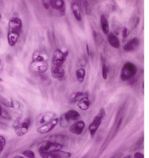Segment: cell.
<instances>
[{
  "mask_svg": "<svg viewBox=\"0 0 149 158\" xmlns=\"http://www.w3.org/2000/svg\"><path fill=\"white\" fill-rule=\"evenodd\" d=\"M22 27V22L20 19L17 17H13L9 19L7 39L10 46H14L16 44L20 37Z\"/></svg>",
  "mask_w": 149,
  "mask_h": 158,
  "instance_id": "obj_1",
  "label": "cell"
},
{
  "mask_svg": "<svg viewBox=\"0 0 149 158\" xmlns=\"http://www.w3.org/2000/svg\"><path fill=\"white\" fill-rule=\"evenodd\" d=\"M106 115V112L104 108H101L98 114L93 118V121L89 126L88 129L91 137L95 136Z\"/></svg>",
  "mask_w": 149,
  "mask_h": 158,
  "instance_id": "obj_2",
  "label": "cell"
},
{
  "mask_svg": "<svg viewBox=\"0 0 149 158\" xmlns=\"http://www.w3.org/2000/svg\"><path fill=\"white\" fill-rule=\"evenodd\" d=\"M137 68L134 63L127 62L123 65L121 69L120 78L123 81H127L131 79L136 75Z\"/></svg>",
  "mask_w": 149,
  "mask_h": 158,
  "instance_id": "obj_3",
  "label": "cell"
},
{
  "mask_svg": "<svg viewBox=\"0 0 149 158\" xmlns=\"http://www.w3.org/2000/svg\"><path fill=\"white\" fill-rule=\"evenodd\" d=\"M80 117V114L75 110H68L61 116L60 124L62 127H64V124H66L70 121L78 120Z\"/></svg>",
  "mask_w": 149,
  "mask_h": 158,
  "instance_id": "obj_4",
  "label": "cell"
},
{
  "mask_svg": "<svg viewBox=\"0 0 149 158\" xmlns=\"http://www.w3.org/2000/svg\"><path fill=\"white\" fill-rule=\"evenodd\" d=\"M62 148V144L51 141H46L43 143L39 148V151L42 152H54Z\"/></svg>",
  "mask_w": 149,
  "mask_h": 158,
  "instance_id": "obj_5",
  "label": "cell"
},
{
  "mask_svg": "<svg viewBox=\"0 0 149 158\" xmlns=\"http://www.w3.org/2000/svg\"><path fill=\"white\" fill-rule=\"evenodd\" d=\"M59 122L58 118H55L50 121L43 124L37 129V132L40 134H45L52 131L56 127Z\"/></svg>",
  "mask_w": 149,
  "mask_h": 158,
  "instance_id": "obj_6",
  "label": "cell"
},
{
  "mask_svg": "<svg viewBox=\"0 0 149 158\" xmlns=\"http://www.w3.org/2000/svg\"><path fill=\"white\" fill-rule=\"evenodd\" d=\"M48 64L46 62L32 61L30 64V69L33 72L44 73L48 69Z\"/></svg>",
  "mask_w": 149,
  "mask_h": 158,
  "instance_id": "obj_7",
  "label": "cell"
},
{
  "mask_svg": "<svg viewBox=\"0 0 149 158\" xmlns=\"http://www.w3.org/2000/svg\"><path fill=\"white\" fill-rule=\"evenodd\" d=\"M67 56L66 53H64L61 49H57L54 53L52 63L54 66H62L66 60Z\"/></svg>",
  "mask_w": 149,
  "mask_h": 158,
  "instance_id": "obj_8",
  "label": "cell"
},
{
  "mask_svg": "<svg viewBox=\"0 0 149 158\" xmlns=\"http://www.w3.org/2000/svg\"><path fill=\"white\" fill-rule=\"evenodd\" d=\"M30 126V120L26 119L17 127L15 129V133L17 136L19 137L24 136L28 132Z\"/></svg>",
  "mask_w": 149,
  "mask_h": 158,
  "instance_id": "obj_9",
  "label": "cell"
},
{
  "mask_svg": "<svg viewBox=\"0 0 149 158\" xmlns=\"http://www.w3.org/2000/svg\"><path fill=\"white\" fill-rule=\"evenodd\" d=\"M56 116L57 114L55 112L51 111L45 112L38 116L36 120V123L38 124L46 123L54 119Z\"/></svg>",
  "mask_w": 149,
  "mask_h": 158,
  "instance_id": "obj_10",
  "label": "cell"
},
{
  "mask_svg": "<svg viewBox=\"0 0 149 158\" xmlns=\"http://www.w3.org/2000/svg\"><path fill=\"white\" fill-rule=\"evenodd\" d=\"M85 127L86 123L83 120L78 121L70 127V131L76 135H80L83 134Z\"/></svg>",
  "mask_w": 149,
  "mask_h": 158,
  "instance_id": "obj_11",
  "label": "cell"
},
{
  "mask_svg": "<svg viewBox=\"0 0 149 158\" xmlns=\"http://www.w3.org/2000/svg\"><path fill=\"white\" fill-rule=\"evenodd\" d=\"M50 6L54 10L58 11L62 13V15H64L65 11V1L63 0H50L49 1Z\"/></svg>",
  "mask_w": 149,
  "mask_h": 158,
  "instance_id": "obj_12",
  "label": "cell"
},
{
  "mask_svg": "<svg viewBox=\"0 0 149 158\" xmlns=\"http://www.w3.org/2000/svg\"><path fill=\"white\" fill-rule=\"evenodd\" d=\"M139 44V41L137 38H134L128 41L123 46V49L126 52L135 51Z\"/></svg>",
  "mask_w": 149,
  "mask_h": 158,
  "instance_id": "obj_13",
  "label": "cell"
},
{
  "mask_svg": "<svg viewBox=\"0 0 149 158\" xmlns=\"http://www.w3.org/2000/svg\"><path fill=\"white\" fill-rule=\"evenodd\" d=\"M49 56L44 51H37L33 54L32 61L47 62L48 61Z\"/></svg>",
  "mask_w": 149,
  "mask_h": 158,
  "instance_id": "obj_14",
  "label": "cell"
},
{
  "mask_svg": "<svg viewBox=\"0 0 149 158\" xmlns=\"http://www.w3.org/2000/svg\"><path fill=\"white\" fill-rule=\"evenodd\" d=\"M71 10L72 11L73 15L75 19L78 21L82 20V16L81 13L80 6L77 1H73L71 3Z\"/></svg>",
  "mask_w": 149,
  "mask_h": 158,
  "instance_id": "obj_15",
  "label": "cell"
},
{
  "mask_svg": "<svg viewBox=\"0 0 149 158\" xmlns=\"http://www.w3.org/2000/svg\"><path fill=\"white\" fill-rule=\"evenodd\" d=\"M51 73L54 78L61 79L65 75V71L62 66H54L51 69Z\"/></svg>",
  "mask_w": 149,
  "mask_h": 158,
  "instance_id": "obj_16",
  "label": "cell"
},
{
  "mask_svg": "<svg viewBox=\"0 0 149 158\" xmlns=\"http://www.w3.org/2000/svg\"><path fill=\"white\" fill-rule=\"evenodd\" d=\"M107 41L109 44L113 48L116 49L120 48V43L119 39L113 33L110 32L107 35Z\"/></svg>",
  "mask_w": 149,
  "mask_h": 158,
  "instance_id": "obj_17",
  "label": "cell"
},
{
  "mask_svg": "<svg viewBox=\"0 0 149 158\" xmlns=\"http://www.w3.org/2000/svg\"><path fill=\"white\" fill-rule=\"evenodd\" d=\"M101 22V27L104 34L107 35L110 33V27H109V22L106 17L102 15L100 19Z\"/></svg>",
  "mask_w": 149,
  "mask_h": 158,
  "instance_id": "obj_18",
  "label": "cell"
},
{
  "mask_svg": "<svg viewBox=\"0 0 149 158\" xmlns=\"http://www.w3.org/2000/svg\"><path fill=\"white\" fill-rule=\"evenodd\" d=\"M90 106H91V102L88 97L83 98V99L79 100L78 103V107L81 110H84V111L88 110Z\"/></svg>",
  "mask_w": 149,
  "mask_h": 158,
  "instance_id": "obj_19",
  "label": "cell"
},
{
  "mask_svg": "<svg viewBox=\"0 0 149 158\" xmlns=\"http://www.w3.org/2000/svg\"><path fill=\"white\" fill-rule=\"evenodd\" d=\"M75 75L77 77V79L80 83H83L85 79V76H86V70L83 68H80L78 69Z\"/></svg>",
  "mask_w": 149,
  "mask_h": 158,
  "instance_id": "obj_20",
  "label": "cell"
},
{
  "mask_svg": "<svg viewBox=\"0 0 149 158\" xmlns=\"http://www.w3.org/2000/svg\"><path fill=\"white\" fill-rule=\"evenodd\" d=\"M39 153L42 158H62L59 154L56 153L39 151Z\"/></svg>",
  "mask_w": 149,
  "mask_h": 158,
  "instance_id": "obj_21",
  "label": "cell"
},
{
  "mask_svg": "<svg viewBox=\"0 0 149 158\" xmlns=\"http://www.w3.org/2000/svg\"><path fill=\"white\" fill-rule=\"evenodd\" d=\"M88 94H87V93L79 92H77L75 94L73 98L72 101L73 102H77L79 99L81 100V99H83V98L88 97Z\"/></svg>",
  "mask_w": 149,
  "mask_h": 158,
  "instance_id": "obj_22",
  "label": "cell"
},
{
  "mask_svg": "<svg viewBox=\"0 0 149 158\" xmlns=\"http://www.w3.org/2000/svg\"><path fill=\"white\" fill-rule=\"evenodd\" d=\"M54 153L59 154L62 157V158H70L72 156V154L70 152H65V151H62L61 150H58Z\"/></svg>",
  "mask_w": 149,
  "mask_h": 158,
  "instance_id": "obj_23",
  "label": "cell"
},
{
  "mask_svg": "<svg viewBox=\"0 0 149 158\" xmlns=\"http://www.w3.org/2000/svg\"><path fill=\"white\" fill-rule=\"evenodd\" d=\"M22 154L28 158H35V154L32 150H26L22 152Z\"/></svg>",
  "mask_w": 149,
  "mask_h": 158,
  "instance_id": "obj_24",
  "label": "cell"
},
{
  "mask_svg": "<svg viewBox=\"0 0 149 158\" xmlns=\"http://www.w3.org/2000/svg\"><path fill=\"white\" fill-rule=\"evenodd\" d=\"M6 144V139L3 136L0 135V154L3 152Z\"/></svg>",
  "mask_w": 149,
  "mask_h": 158,
  "instance_id": "obj_25",
  "label": "cell"
},
{
  "mask_svg": "<svg viewBox=\"0 0 149 158\" xmlns=\"http://www.w3.org/2000/svg\"><path fill=\"white\" fill-rule=\"evenodd\" d=\"M107 68L105 63H103L102 64V77L103 79H107Z\"/></svg>",
  "mask_w": 149,
  "mask_h": 158,
  "instance_id": "obj_26",
  "label": "cell"
},
{
  "mask_svg": "<svg viewBox=\"0 0 149 158\" xmlns=\"http://www.w3.org/2000/svg\"><path fill=\"white\" fill-rule=\"evenodd\" d=\"M43 6L46 9H49L50 8V2L49 1H42Z\"/></svg>",
  "mask_w": 149,
  "mask_h": 158,
  "instance_id": "obj_27",
  "label": "cell"
},
{
  "mask_svg": "<svg viewBox=\"0 0 149 158\" xmlns=\"http://www.w3.org/2000/svg\"><path fill=\"white\" fill-rule=\"evenodd\" d=\"M129 35V30L127 27H125L123 31V38H126V37Z\"/></svg>",
  "mask_w": 149,
  "mask_h": 158,
  "instance_id": "obj_28",
  "label": "cell"
},
{
  "mask_svg": "<svg viewBox=\"0 0 149 158\" xmlns=\"http://www.w3.org/2000/svg\"><path fill=\"white\" fill-rule=\"evenodd\" d=\"M134 158H144V156L143 153H142L141 152H136L134 154Z\"/></svg>",
  "mask_w": 149,
  "mask_h": 158,
  "instance_id": "obj_29",
  "label": "cell"
},
{
  "mask_svg": "<svg viewBox=\"0 0 149 158\" xmlns=\"http://www.w3.org/2000/svg\"><path fill=\"white\" fill-rule=\"evenodd\" d=\"M86 49H87V55L89 56L90 55V51H89V45L88 44L86 45Z\"/></svg>",
  "mask_w": 149,
  "mask_h": 158,
  "instance_id": "obj_30",
  "label": "cell"
},
{
  "mask_svg": "<svg viewBox=\"0 0 149 158\" xmlns=\"http://www.w3.org/2000/svg\"><path fill=\"white\" fill-rule=\"evenodd\" d=\"M93 37L94 38L95 40L97 39V33L95 32V31L94 30L93 33Z\"/></svg>",
  "mask_w": 149,
  "mask_h": 158,
  "instance_id": "obj_31",
  "label": "cell"
},
{
  "mask_svg": "<svg viewBox=\"0 0 149 158\" xmlns=\"http://www.w3.org/2000/svg\"><path fill=\"white\" fill-rule=\"evenodd\" d=\"M3 114V110H2V108L1 105H0V117Z\"/></svg>",
  "mask_w": 149,
  "mask_h": 158,
  "instance_id": "obj_32",
  "label": "cell"
},
{
  "mask_svg": "<svg viewBox=\"0 0 149 158\" xmlns=\"http://www.w3.org/2000/svg\"><path fill=\"white\" fill-rule=\"evenodd\" d=\"M13 158H25L24 157H23L22 156H14Z\"/></svg>",
  "mask_w": 149,
  "mask_h": 158,
  "instance_id": "obj_33",
  "label": "cell"
},
{
  "mask_svg": "<svg viewBox=\"0 0 149 158\" xmlns=\"http://www.w3.org/2000/svg\"><path fill=\"white\" fill-rule=\"evenodd\" d=\"M1 13H0V20H1Z\"/></svg>",
  "mask_w": 149,
  "mask_h": 158,
  "instance_id": "obj_34",
  "label": "cell"
},
{
  "mask_svg": "<svg viewBox=\"0 0 149 158\" xmlns=\"http://www.w3.org/2000/svg\"><path fill=\"white\" fill-rule=\"evenodd\" d=\"M1 62H2V60L0 59V64H1Z\"/></svg>",
  "mask_w": 149,
  "mask_h": 158,
  "instance_id": "obj_35",
  "label": "cell"
},
{
  "mask_svg": "<svg viewBox=\"0 0 149 158\" xmlns=\"http://www.w3.org/2000/svg\"><path fill=\"white\" fill-rule=\"evenodd\" d=\"M1 81H2V79L0 78V82H1Z\"/></svg>",
  "mask_w": 149,
  "mask_h": 158,
  "instance_id": "obj_36",
  "label": "cell"
},
{
  "mask_svg": "<svg viewBox=\"0 0 149 158\" xmlns=\"http://www.w3.org/2000/svg\"><path fill=\"white\" fill-rule=\"evenodd\" d=\"M0 155H1V154H0Z\"/></svg>",
  "mask_w": 149,
  "mask_h": 158,
  "instance_id": "obj_37",
  "label": "cell"
}]
</instances>
